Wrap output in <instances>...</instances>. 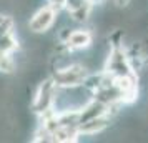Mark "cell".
Listing matches in <instances>:
<instances>
[{
    "mask_svg": "<svg viewBox=\"0 0 148 143\" xmlns=\"http://www.w3.org/2000/svg\"><path fill=\"white\" fill-rule=\"evenodd\" d=\"M87 77V68L80 65V63H70L65 67L57 68L52 75V80L55 82L57 87L60 88H70V87H77L82 85Z\"/></svg>",
    "mask_w": 148,
    "mask_h": 143,
    "instance_id": "obj_1",
    "label": "cell"
},
{
    "mask_svg": "<svg viewBox=\"0 0 148 143\" xmlns=\"http://www.w3.org/2000/svg\"><path fill=\"white\" fill-rule=\"evenodd\" d=\"M55 92H57V85L52 80V77L40 83V87H38L37 93H35L34 103H32V108H34L35 113L42 115V113H45V112L53 108Z\"/></svg>",
    "mask_w": 148,
    "mask_h": 143,
    "instance_id": "obj_2",
    "label": "cell"
},
{
    "mask_svg": "<svg viewBox=\"0 0 148 143\" xmlns=\"http://www.w3.org/2000/svg\"><path fill=\"white\" fill-rule=\"evenodd\" d=\"M57 12H55L52 7H42L38 8L34 15H32V18L28 20V28L34 32V34H43V32H47L48 28L53 25L55 22V17Z\"/></svg>",
    "mask_w": 148,
    "mask_h": 143,
    "instance_id": "obj_3",
    "label": "cell"
},
{
    "mask_svg": "<svg viewBox=\"0 0 148 143\" xmlns=\"http://www.w3.org/2000/svg\"><path fill=\"white\" fill-rule=\"evenodd\" d=\"M92 40H93V34L90 30H80L78 28V30H72L65 45L70 52L72 50H85L92 45Z\"/></svg>",
    "mask_w": 148,
    "mask_h": 143,
    "instance_id": "obj_4",
    "label": "cell"
},
{
    "mask_svg": "<svg viewBox=\"0 0 148 143\" xmlns=\"http://www.w3.org/2000/svg\"><path fill=\"white\" fill-rule=\"evenodd\" d=\"M88 2H90V0H67L63 8L70 14V12H73V10H77V8H80L82 5H85V3H88Z\"/></svg>",
    "mask_w": 148,
    "mask_h": 143,
    "instance_id": "obj_5",
    "label": "cell"
},
{
    "mask_svg": "<svg viewBox=\"0 0 148 143\" xmlns=\"http://www.w3.org/2000/svg\"><path fill=\"white\" fill-rule=\"evenodd\" d=\"M47 2H48V7H52L55 12H60L62 8L65 7L67 0H47Z\"/></svg>",
    "mask_w": 148,
    "mask_h": 143,
    "instance_id": "obj_6",
    "label": "cell"
}]
</instances>
